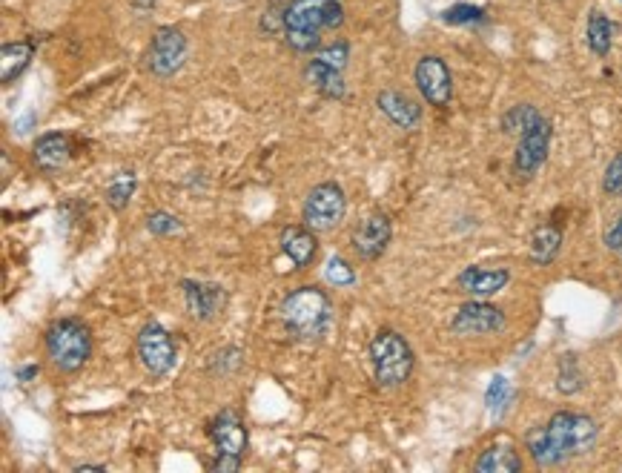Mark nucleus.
<instances>
[{
  "mask_svg": "<svg viewBox=\"0 0 622 473\" xmlns=\"http://www.w3.org/2000/svg\"><path fill=\"white\" fill-rule=\"evenodd\" d=\"M281 322L293 336H299L304 342L322 339V336H327L330 324H333L330 296L324 290H319V287H313V284L287 293L284 301H281Z\"/></svg>",
  "mask_w": 622,
  "mask_h": 473,
  "instance_id": "2",
  "label": "nucleus"
},
{
  "mask_svg": "<svg viewBox=\"0 0 622 473\" xmlns=\"http://www.w3.org/2000/svg\"><path fill=\"white\" fill-rule=\"evenodd\" d=\"M32 155H35V164L43 172H58L69 164L72 147H69V138H66L64 132H46V135H41L35 141Z\"/></svg>",
  "mask_w": 622,
  "mask_h": 473,
  "instance_id": "18",
  "label": "nucleus"
},
{
  "mask_svg": "<svg viewBox=\"0 0 622 473\" xmlns=\"http://www.w3.org/2000/svg\"><path fill=\"white\" fill-rule=\"evenodd\" d=\"M324 279L336 284V287H350V284H356V270L344 258L333 256L324 267Z\"/></svg>",
  "mask_w": 622,
  "mask_h": 473,
  "instance_id": "28",
  "label": "nucleus"
},
{
  "mask_svg": "<svg viewBox=\"0 0 622 473\" xmlns=\"http://www.w3.org/2000/svg\"><path fill=\"white\" fill-rule=\"evenodd\" d=\"M316 61L333 66V69H344L347 61H350V46H347V41H333L327 43V46H319L316 49Z\"/></svg>",
  "mask_w": 622,
  "mask_h": 473,
  "instance_id": "27",
  "label": "nucleus"
},
{
  "mask_svg": "<svg viewBox=\"0 0 622 473\" xmlns=\"http://www.w3.org/2000/svg\"><path fill=\"white\" fill-rule=\"evenodd\" d=\"M539 115H542V112H539L534 104H516V107H511L505 115H502V129H505L508 135H522L525 129L537 121Z\"/></svg>",
  "mask_w": 622,
  "mask_h": 473,
  "instance_id": "24",
  "label": "nucleus"
},
{
  "mask_svg": "<svg viewBox=\"0 0 622 473\" xmlns=\"http://www.w3.org/2000/svg\"><path fill=\"white\" fill-rule=\"evenodd\" d=\"M445 21L448 23H479L485 21V12L479 6H468V3H459L445 12Z\"/></svg>",
  "mask_w": 622,
  "mask_h": 473,
  "instance_id": "32",
  "label": "nucleus"
},
{
  "mask_svg": "<svg viewBox=\"0 0 622 473\" xmlns=\"http://www.w3.org/2000/svg\"><path fill=\"white\" fill-rule=\"evenodd\" d=\"M602 193L605 195H622V152L611 158V164L605 167L602 175Z\"/></svg>",
  "mask_w": 622,
  "mask_h": 473,
  "instance_id": "30",
  "label": "nucleus"
},
{
  "mask_svg": "<svg viewBox=\"0 0 622 473\" xmlns=\"http://www.w3.org/2000/svg\"><path fill=\"white\" fill-rule=\"evenodd\" d=\"M585 38H588V49L594 55L605 58L611 52V43H614V23L608 21L602 12H591L588 15V26H585Z\"/></svg>",
  "mask_w": 622,
  "mask_h": 473,
  "instance_id": "23",
  "label": "nucleus"
},
{
  "mask_svg": "<svg viewBox=\"0 0 622 473\" xmlns=\"http://www.w3.org/2000/svg\"><path fill=\"white\" fill-rule=\"evenodd\" d=\"M376 107H379V112H385L387 118L399 129H416L419 121H422V107L410 95L396 92V89L379 92L376 95Z\"/></svg>",
  "mask_w": 622,
  "mask_h": 473,
  "instance_id": "16",
  "label": "nucleus"
},
{
  "mask_svg": "<svg viewBox=\"0 0 622 473\" xmlns=\"http://www.w3.org/2000/svg\"><path fill=\"white\" fill-rule=\"evenodd\" d=\"M32 55H35V43L32 41L3 43V49H0V64H3L0 81L3 84H12L15 78H21V72L29 66Z\"/></svg>",
  "mask_w": 622,
  "mask_h": 473,
  "instance_id": "22",
  "label": "nucleus"
},
{
  "mask_svg": "<svg viewBox=\"0 0 622 473\" xmlns=\"http://www.w3.org/2000/svg\"><path fill=\"white\" fill-rule=\"evenodd\" d=\"M390 238H393L390 218L385 213H373L367 215L365 221L356 227V233H353V250L359 253V258H365V261H376L387 250Z\"/></svg>",
  "mask_w": 622,
  "mask_h": 473,
  "instance_id": "12",
  "label": "nucleus"
},
{
  "mask_svg": "<svg viewBox=\"0 0 622 473\" xmlns=\"http://www.w3.org/2000/svg\"><path fill=\"white\" fill-rule=\"evenodd\" d=\"M75 471L78 473H84V471H107V468H104V465H78V468H75Z\"/></svg>",
  "mask_w": 622,
  "mask_h": 473,
  "instance_id": "35",
  "label": "nucleus"
},
{
  "mask_svg": "<svg viewBox=\"0 0 622 473\" xmlns=\"http://www.w3.org/2000/svg\"><path fill=\"white\" fill-rule=\"evenodd\" d=\"M135 350H138V359H141L144 370H147L150 376H155V379H161V376L172 373L175 359H178V350H175L172 336L158 322L144 324V327L138 330Z\"/></svg>",
  "mask_w": 622,
  "mask_h": 473,
  "instance_id": "6",
  "label": "nucleus"
},
{
  "mask_svg": "<svg viewBox=\"0 0 622 473\" xmlns=\"http://www.w3.org/2000/svg\"><path fill=\"white\" fill-rule=\"evenodd\" d=\"M344 215H347V198L336 181H324L319 187H313L301 207V218L313 233L336 230L344 221Z\"/></svg>",
  "mask_w": 622,
  "mask_h": 473,
  "instance_id": "5",
  "label": "nucleus"
},
{
  "mask_svg": "<svg viewBox=\"0 0 622 473\" xmlns=\"http://www.w3.org/2000/svg\"><path fill=\"white\" fill-rule=\"evenodd\" d=\"M602 241H605V247H608L611 253H622V213L608 224V230H605Z\"/></svg>",
  "mask_w": 622,
  "mask_h": 473,
  "instance_id": "33",
  "label": "nucleus"
},
{
  "mask_svg": "<svg viewBox=\"0 0 622 473\" xmlns=\"http://www.w3.org/2000/svg\"><path fill=\"white\" fill-rule=\"evenodd\" d=\"M476 473H519L522 471V459L511 445H491L479 453V459L473 462Z\"/></svg>",
  "mask_w": 622,
  "mask_h": 473,
  "instance_id": "21",
  "label": "nucleus"
},
{
  "mask_svg": "<svg viewBox=\"0 0 622 473\" xmlns=\"http://www.w3.org/2000/svg\"><path fill=\"white\" fill-rule=\"evenodd\" d=\"M187 61V38L175 26H161L150 46V72L158 78H170Z\"/></svg>",
  "mask_w": 622,
  "mask_h": 473,
  "instance_id": "11",
  "label": "nucleus"
},
{
  "mask_svg": "<svg viewBox=\"0 0 622 473\" xmlns=\"http://www.w3.org/2000/svg\"><path fill=\"white\" fill-rule=\"evenodd\" d=\"M413 78L416 86L422 92V98L428 101L430 107H448L453 98V75L448 64L439 58V55H425L419 58V64L413 69Z\"/></svg>",
  "mask_w": 622,
  "mask_h": 473,
  "instance_id": "10",
  "label": "nucleus"
},
{
  "mask_svg": "<svg viewBox=\"0 0 622 473\" xmlns=\"http://www.w3.org/2000/svg\"><path fill=\"white\" fill-rule=\"evenodd\" d=\"M46 353L52 365L64 373H78L92 356L89 327L78 319H61L46 330Z\"/></svg>",
  "mask_w": 622,
  "mask_h": 473,
  "instance_id": "4",
  "label": "nucleus"
},
{
  "mask_svg": "<svg viewBox=\"0 0 622 473\" xmlns=\"http://www.w3.org/2000/svg\"><path fill=\"white\" fill-rule=\"evenodd\" d=\"M370 362L379 387H399L405 385L416 367V356L408 339L396 330H379L370 342Z\"/></svg>",
  "mask_w": 622,
  "mask_h": 473,
  "instance_id": "3",
  "label": "nucleus"
},
{
  "mask_svg": "<svg viewBox=\"0 0 622 473\" xmlns=\"http://www.w3.org/2000/svg\"><path fill=\"white\" fill-rule=\"evenodd\" d=\"M184 296H187V310L198 322H210L218 307L224 304V287L218 284H198V281H184Z\"/></svg>",
  "mask_w": 622,
  "mask_h": 473,
  "instance_id": "17",
  "label": "nucleus"
},
{
  "mask_svg": "<svg viewBox=\"0 0 622 473\" xmlns=\"http://www.w3.org/2000/svg\"><path fill=\"white\" fill-rule=\"evenodd\" d=\"M505 393H508V382H505V379H494V385L488 390V405L496 408V405L505 399Z\"/></svg>",
  "mask_w": 622,
  "mask_h": 473,
  "instance_id": "34",
  "label": "nucleus"
},
{
  "mask_svg": "<svg viewBox=\"0 0 622 473\" xmlns=\"http://www.w3.org/2000/svg\"><path fill=\"white\" fill-rule=\"evenodd\" d=\"M210 439L221 456L241 459L247 451V425L241 422L236 410H221L210 425Z\"/></svg>",
  "mask_w": 622,
  "mask_h": 473,
  "instance_id": "14",
  "label": "nucleus"
},
{
  "mask_svg": "<svg viewBox=\"0 0 622 473\" xmlns=\"http://www.w3.org/2000/svg\"><path fill=\"white\" fill-rule=\"evenodd\" d=\"M279 244H281V250H284V256L296 264V270L310 267V264H313V258H316V253H319L316 233H313L307 224H304V227H299V224L284 227V230H281Z\"/></svg>",
  "mask_w": 622,
  "mask_h": 473,
  "instance_id": "15",
  "label": "nucleus"
},
{
  "mask_svg": "<svg viewBox=\"0 0 622 473\" xmlns=\"http://www.w3.org/2000/svg\"><path fill=\"white\" fill-rule=\"evenodd\" d=\"M344 23V9L339 0H293L284 9V29L319 32L336 29Z\"/></svg>",
  "mask_w": 622,
  "mask_h": 473,
  "instance_id": "7",
  "label": "nucleus"
},
{
  "mask_svg": "<svg viewBox=\"0 0 622 473\" xmlns=\"http://www.w3.org/2000/svg\"><path fill=\"white\" fill-rule=\"evenodd\" d=\"M147 227H150V233H155V236H172V233H178V230H181L178 218L170 213H164V210L152 213L150 218H147Z\"/></svg>",
  "mask_w": 622,
  "mask_h": 473,
  "instance_id": "31",
  "label": "nucleus"
},
{
  "mask_svg": "<svg viewBox=\"0 0 622 473\" xmlns=\"http://www.w3.org/2000/svg\"><path fill=\"white\" fill-rule=\"evenodd\" d=\"M304 78L322 98H330V101H342L344 92H347L342 69H333V66L322 64V61H310L307 69H304Z\"/></svg>",
  "mask_w": 622,
  "mask_h": 473,
  "instance_id": "19",
  "label": "nucleus"
},
{
  "mask_svg": "<svg viewBox=\"0 0 622 473\" xmlns=\"http://www.w3.org/2000/svg\"><path fill=\"white\" fill-rule=\"evenodd\" d=\"M511 281V273L505 267H465L456 276V287L471 299H491L499 290H505Z\"/></svg>",
  "mask_w": 622,
  "mask_h": 473,
  "instance_id": "13",
  "label": "nucleus"
},
{
  "mask_svg": "<svg viewBox=\"0 0 622 473\" xmlns=\"http://www.w3.org/2000/svg\"><path fill=\"white\" fill-rule=\"evenodd\" d=\"M620 256H622V253H620Z\"/></svg>",
  "mask_w": 622,
  "mask_h": 473,
  "instance_id": "37",
  "label": "nucleus"
},
{
  "mask_svg": "<svg viewBox=\"0 0 622 473\" xmlns=\"http://www.w3.org/2000/svg\"><path fill=\"white\" fill-rule=\"evenodd\" d=\"M505 313L488 304L485 299L465 301L451 319V330L456 336H491L505 330Z\"/></svg>",
  "mask_w": 622,
  "mask_h": 473,
  "instance_id": "9",
  "label": "nucleus"
},
{
  "mask_svg": "<svg viewBox=\"0 0 622 473\" xmlns=\"http://www.w3.org/2000/svg\"><path fill=\"white\" fill-rule=\"evenodd\" d=\"M35 373H38V367H23V370H18V376H21V379H32Z\"/></svg>",
  "mask_w": 622,
  "mask_h": 473,
  "instance_id": "36",
  "label": "nucleus"
},
{
  "mask_svg": "<svg viewBox=\"0 0 622 473\" xmlns=\"http://www.w3.org/2000/svg\"><path fill=\"white\" fill-rule=\"evenodd\" d=\"M135 175L132 172H121L112 184L107 187V204L112 210H124L129 204V198L135 193Z\"/></svg>",
  "mask_w": 622,
  "mask_h": 473,
  "instance_id": "25",
  "label": "nucleus"
},
{
  "mask_svg": "<svg viewBox=\"0 0 622 473\" xmlns=\"http://www.w3.org/2000/svg\"><path fill=\"white\" fill-rule=\"evenodd\" d=\"M559 250H562V230L557 224H539L528 241V258L537 267H548L559 256Z\"/></svg>",
  "mask_w": 622,
  "mask_h": 473,
  "instance_id": "20",
  "label": "nucleus"
},
{
  "mask_svg": "<svg viewBox=\"0 0 622 473\" xmlns=\"http://www.w3.org/2000/svg\"><path fill=\"white\" fill-rule=\"evenodd\" d=\"M597 445V422L585 413L559 410L548 425L534 428L525 436V448L539 468H557L562 462L585 456Z\"/></svg>",
  "mask_w": 622,
  "mask_h": 473,
  "instance_id": "1",
  "label": "nucleus"
},
{
  "mask_svg": "<svg viewBox=\"0 0 622 473\" xmlns=\"http://www.w3.org/2000/svg\"><path fill=\"white\" fill-rule=\"evenodd\" d=\"M557 387L559 393H565V396H571V393H577L582 387V373L577 362H574V356H568V359H562V365H559V376H557Z\"/></svg>",
  "mask_w": 622,
  "mask_h": 473,
  "instance_id": "26",
  "label": "nucleus"
},
{
  "mask_svg": "<svg viewBox=\"0 0 622 473\" xmlns=\"http://www.w3.org/2000/svg\"><path fill=\"white\" fill-rule=\"evenodd\" d=\"M284 38H287V46L296 49V52H316L322 46V38L319 32H301V29H284Z\"/></svg>",
  "mask_w": 622,
  "mask_h": 473,
  "instance_id": "29",
  "label": "nucleus"
},
{
  "mask_svg": "<svg viewBox=\"0 0 622 473\" xmlns=\"http://www.w3.org/2000/svg\"><path fill=\"white\" fill-rule=\"evenodd\" d=\"M551 135H554V127L545 115H539L537 121L519 135V144H516L514 152V170L519 178H534L537 175V170L548 158V150H551Z\"/></svg>",
  "mask_w": 622,
  "mask_h": 473,
  "instance_id": "8",
  "label": "nucleus"
}]
</instances>
